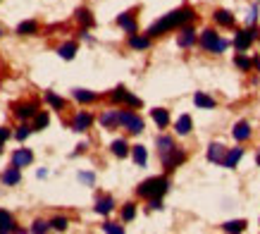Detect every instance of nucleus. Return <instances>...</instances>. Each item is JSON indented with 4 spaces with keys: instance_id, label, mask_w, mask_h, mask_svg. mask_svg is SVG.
<instances>
[{
    "instance_id": "1",
    "label": "nucleus",
    "mask_w": 260,
    "mask_h": 234,
    "mask_svg": "<svg viewBox=\"0 0 260 234\" xmlns=\"http://www.w3.org/2000/svg\"><path fill=\"white\" fill-rule=\"evenodd\" d=\"M196 17V12L191 8H179L174 10V12H170L167 17H162L160 22H155V24H151V29H148V36H160V34H165V31H170V29H177L181 27V24H186V22H191V19Z\"/></svg>"
},
{
    "instance_id": "2",
    "label": "nucleus",
    "mask_w": 260,
    "mask_h": 234,
    "mask_svg": "<svg viewBox=\"0 0 260 234\" xmlns=\"http://www.w3.org/2000/svg\"><path fill=\"white\" fill-rule=\"evenodd\" d=\"M170 187V182L167 177H151V180L141 182V187H139V196H146V198H160L165 191Z\"/></svg>"
},
{
    "instance_id": "3",
    "label": "nucleus",
    "mask_w": 260,
    "mask_h": 234,
    "mask_svg": "<svg viewBox=\"0 0 260 234\" xmlns=\"http://www.w3.org/2000/svg\"><path fill=\"white\" fill-rule=\"evenodd\" d=\"M201 45H203L206 50H210V53H224V50H227V45H229V41L220 38L213 29H208V31L201 34Z\"/></svg>"
},
{
    "instance_id": "4",
    "label": "nucleus",
    "mask_w": 260,
    "mask_h": 234,
    "mask_svg": "<svg viewBox=\"0 0 260 234\" xmlns=\"http://www.w3.org/2000/svg\"><path fill=\"white\" fill-rule=\"evenodd\" d=\"M119 125H124L132 134H141V132H144V120L136 117L134 112H129V110L119 112Z\"/></svg>"
},
{
    "instance_id": "5",
    "label": "nucleus",
    "mask_w": 260,
    "mask_h": 234,
    "mask_svg": "<svg viewBox=\"0 0 260 234\" xmlns=\"http://www.w3.org/2000/svg\"><path fill=\"white\" fill-rule=\"evenodd\" d=\"M255 36H258V31L255 29H243V31H236V36H234V45H236V50H248L251 48V43L255 41Z\"/></svg>"
},
{
    "instance_id": "6",
    "label": "nucleus",
    "mask_w": 260,
    "mask_h": 234,
    "mask_svg": "<svg viewBox=\"0 0 260 234\" xmlns=\"http://www.w3.org/2000/svg\"><path fill=\"white\" fill-rule=\"evenodd\" d=\"M184 158H186V155L181 153L179 148H174V151H170V153L165 155V158H160V160H162V165H165V170L172 172L174 167H179L181 162H184Z\"/></svg>"
},
{
    "instance_id": "7",
    "label": "nucleus",
    "mask_w": 260,
    "mask_h": 234,
    "mask_svg": "<svg viewBox=\"0 0 260 234\" xmlns=\"http://www.w3.org/2000/svg\"><path fill=\"white\" fill-rule=\"evenodd\" d=\"M34 162V153L29 151V148H19V151H15V155H12V165L15 167H27V165H31Z\"/></svg>"
},
{
    "instance_id": "8",
    "label": "nucleus",
    "mask_w": 260,
    "mask_h": 234,
    "mask_svg": "<svg viewBox=\"0 0 260 234\" xmlns=\"http://www.w3.org/2000/svg\"><path fill=\"white\" fill-rule=\"evenodd\" d=\"M91 125H93V117H91L89 112H79V115L72 120V132H86Z\"/></svg>"
},
{
    "instance_id": "9",
    "label": "nucleus",
    "mask_w": 260,
    "mask_h": 234,
    "mask_svg": "<svg viewBox=\"0 0 260 234\" xmlns=\"http://www.w3.org/2000/svg\"><path fill=\"white\" fill-rule=\"evenodd\" d=\"M224 155H227V148H224L222 144H210L208 146V160L210 162H220V165H222Z\"/></svg>"
},
{
    "instance_id": "10",
    "label": "nucleus",
    "mask_w": 260,
    "mask_h": 234,
    "mask_svg": "<svg viewBox=\"0 0 260 234\" xmlns=\"http://www.w3.org/2000/svg\"><path fill=\"white\" fill-rule=\"evenodd\" d=\"M241 158H243V148H232V151H227L222 165L232 170V167H236V165H239V160H241Z\"/></svg>"
},
{
    "instance_id": "11",
    "label": "nucleus",
    "mask_w": 260,
    "mask_h": 234,
    "mask_svg": "<svg viewBox=\"0 0 260 234\" xmlns=\"http://www.w3.org/2000/svg\"><path fill=\"white\" fill-rule=\"evenodd\" d=\"M0 232H3V234L19 232L17 227H15V220H12V215H10L8 210H0Z\"/></svg>"
},
{
    "instance_id": "12",
    "label": "nucleus",
    "mask_w": 260,
    "mask_h": 234,
    "mask_svg": "<svg viewBox=\"0 0 260 234\" xmlns=\"http://www.w3.org/2000/svg\"><path fill=\"white\" fill-rule=\"evenodd\" d=\"M234 139H236V141H246V139H251V125H248V122H236V125H234Z\"/></svg>"
},
{
    "instance_id": "13",
    "label": "nucleus",
    "mask_w": 260,
    "mask_h": 234,
    "mask_svg": "<svg viewBox=\"0 0 260 234\" xmlns=\"http://www.w3.org/2000/svg\"><path fill=\"white\" fill-rule=\"evenodd\" d=\"M193 43H196V31L191 27H184L179 34V48H191Z\"/></svg>"
},
{
    "instance_id": "14",
    "label": "nucleus",
    "mask_w": 260,
    "mask_h": 234,
    "mask_svg": "<svg viewBox=\"0 0 260 234\" xmlns=\"http://www.w3.org/2000/svg\"><path fill=\"white\" fill-rule=\"evenodd\" d=\"M112 208H115V201H112L110 196H103V198L96 201V213H98V215H110Z\"/></svg>"
},
{
    "instance_id": "15",
    "label": "nucleus",
    "mask_w": 260,
    "mask_h": 234,
    "mask_svg": "<svg viewBox=\"0 0 260 234\" xmlns=\"http://www.w3.org/2000/svg\"><path fill=\"white\" fill-rule=\"evenodd\" d=\"M17 120H27V117H36V103H27V105H17L15 108Z\"/></svg>"
},
{
    "instance_id": "16",
    "label": "nucleus",
    "mask_w": 260,
    "mask_h": 234,
    "mask_svg": "<svg viewBox=\"0 0 260 234\" xmlns=\"http://www.w3.org/2000/svg\"><path fill=\"white\" fill-rule=\"evenodd\" d=\"M151 115H153L155 125L160 127V129H165V127L170 125V112H167L165 108H155V110H151Z\"/></svg>"
},
{
    "instance_id": "17",
    "label": "nucleus",
    "mask_w": 260,
    "mask_h": 234,
    "mask_svg": "<svg viewBox=\"0 0 260 234\" xmlns=\"http://www.w3.org/2000/svg\"><path fill=\"white\" fill-rule=\"evenodd\" d=\"M22 180V172H19V167H8V170L3 172V184H8V187H12V184H17V182Z\"/></svg>"
},
{
    "instance_id": "18",
    "label": "nucleus",
    "mask_w": 260,
    "mask_h": 234,
    "mask_svg": "<svg viewBox=\"0 0 260 234\" xmlns=\"http://www.w3.org/2000/svg\"><path fill=\"white\" fill-rule=\"evenodd\" d=\"M117 24L122 29H126L129 34H136V22L132 19V12H122V15L117 17Z\"/></svg>"
},
{
    "instance_id": "19",
    "label": "nucleus",
    "mask_w": 260,
    "mask_h": 234,
    "mask_svg": "<svg viewBox=\"0 0 260 234\" xmlns=\"http://www.w3.org/2000/svg\"><path fill=\"white\" fill-rule=\"evenodd\" d=\"M177 146H174V141H172L170 136H158V153H160V158H165V155L170 153V151H174Z\"/></svg>"
},
{
    "instance_id": "20",
    "label": "nucleus",
    "mask_w": 260,
    "mask_h": 234,
    "mask_svg": "<svg viewBox=\"0 0 260 234\" xmlns=\"http://www.w3.org/2000/svg\"><path fill=\"white\" fill-rule=\"evenodd\" d=\"M174 129H177V134H179V136H186L188 132L193 129V122H191V117H188V115H181L179 120H177Z\"/></svg>"
},
{
    "instance_id": "21",
    "label": "nucleus",
    "mask_w": 260,
    "mask_h": 234,
    "mask_svg": "<svg viewBox=\"0 0 260 234\" xmlns=\"http://www.w3.org/2000/svg\"><path fill=\"white\" fill-rule=\"evenodd\" d=\"M193 103H196L198 108H206V110H213L215 108V100L210 98V96H206V93H193Z\"/></svg>"
},
{
    "instance_id": "22",
    "label": "nucleus",
    "mask_w": 260,
    "mask_h": 234,
    "mask_svg": "<svg viewBox=\"0 0 260 234\" xmlns=\"http://www.w3.org/2000/svg\"><path fill=\"white\" fill-rule=\"evenodd\" d=\"M129 45L136 48V50H146L151 45V36H136V34H132L129 36Z\"/></svg>"
},
{
    "instance_id": "23",
    "label": "nucleus",
    "mask_w": 260,
    "mask_h": 234,
    "mask_svg": "<svg viewBox=\"0 0 260 234\" xmlns=\"http://www.w3.org/2000/svg\"><path fill=\"white\" fill-rule=\"evenodd\" d=\"M72 96L79 100V103H93V100L98 98V93H93V91H86V89H74Z\"/></svg>"
},
{
    "instance_id": "24",
    "label": "nucleus",
    "mask_w": 260,
    "mask_h": 234,
    "mask_svg": "<svg viewBox=\"0 0 260 234\" xmlns=\"http://www.w3.org/2000/svg\"><path fill=\"white\" fill-rule=\"evenodd\" d=\"M57 55L62 57V60H72L74 55H77V43L74 41H70V43H64L57 48Z\"/></svg>"
},
{
    "instance_id": "25",
    "label": "nucleus",
    "mask_w": 260,
    "mask_h": 234,
    "mask_svg": "<svg viewBox=\"0 0 260 234\" xmlns=\"http://www.w3.org/2000/svg\"><path fill=\"white\" fill-rule=\"evenodd\" d=\"M215 22L217 24H222V27H234V15L232 12H227V10H217Z\"/></svg>"
},
{
    "instance_id": "26",
    "label": "nucleus",
    "mask_w": 260,
    "mask_h": 234,
    "mask_svg": "<svg viewBox=\"0 0 260 234\" xmlns=\"http://www.w3.org/2000/svg\"><path fill=\"white\" fill-rule=\"evenodd\" d=\"M132 155H134V162L139 167H144L146 162H148V153H146L144 146H134V148H132Z\"/></svg>"
},
{
    "instance_id": "27",
    "label": "nucleus",
    "mask_w": 260,
    "mask_h": 234,
    "mask_svg": "<svg viewBox=\"0 0 260 234\" xmlns=\"http://www.w3.org/2000/svg\"><path fill=\"white\" fill-rule=\"evenodd\" d=\"M110 148H112V153H115L117 158H124V155L129 153V146H126L124 139H117V141H112V146H110Z\"/></svg>"
},
{
    "instance_id": "28",
    "label": "nucleus",
    "mask_w": 260,
    "mask_h": 234,
    "mask_svg": "<svg viewBox=\"0 0 260 234\" xmlns=\"http://www.w3.org/2000/svg\"><path fill=\"white\" fill-rule=\"evenodd\" d=\"M77 19H79L81 24H84V27L89 29V27H93V22H96V19H93V15H91L89 10L86 8H81V10H77Z\"/></svg>"
},
{
    "instance_id": "29",
    "label": "nucleus",
    "mask_w": 260,
    "mask_h": 234,
    "mask_svg": "<svg viewBox=\"0 0 260 234\" xmlns=\"http://www.w3.org/2000/svg\"><path fill=\"white\" fill-rule=\"evenodd\" d=\"M224 232H243L246 229V220H229L222 225Z\"/></svg>"
},
{
    "instance_id": "30",
    "label": "nucleus",
    "mask_w": 260,
    "mask_h": 234,
    "mask_svg": "<svg viewBox=\"0 0 260 234\" xmlns=\"http://www.w3.org/2000/svg\"><path fill=\"white\" fill-rule=\"evenodd\" d=\"M100 125H103V127H115V125H119V112H117V110H112V112H105V115L100 117Z\"/></svg>"
},
{
    "instance_id": "31",
    "label": "nucleus",
    "mask_w": 260,
    "mask_h": 234,
    "mask_svg": "<svg viewBox=\"0 0 260 234\" xmlns=\"http://www.w3.org/2000/svg\"><path fill=\"white\" fill-rule=\"evenodd\" d=\"M45 100H48V103H50V105H53L55 110L64 108V98H60V96H55L53 91H48V93H45Z\"/></svg>"
},
{
    "instance_id": "32",
    "label": "nucleus",
    "mask_w": 260,
    "mask_h": 234,
    "mask_svg": "<svg viewBox=\"0 0 260 234\" xmlns=\"http://www.w3.org/2000/svg\"><path fill=\"white\" fill-rule=\"evenodd\" d=\"M36 29H38L36 22H22L17 27V34H36Z\"/></svg>"
},
{
    "instance_id": "33",
    "label": "nucleus",
    "mask_w": 260,
    "mask_h": 234,
    "mask_svg": "<svg viewBox=\"0 0 260 234\" xmlns=\"http://www.w3.org/2000/svg\"><path fill=\"white\" fill-rule=\"evenodd\" d=\"M126 96H129V91H126L124 86H117V89L110 93V98L115 100V103H122V100H126Z\"/></svg>"
},
{
    "instance_id": "34",
    "label": "nucleus",
    "mask_w": 260,
    "mask_h": 234,
    "mask_svg": "<svg viewBox=\"0 0 260 234\" xmlns=\"http://www.w3.org/2000/svg\"><path fill=\"white\" fill-rule=\"evenodd\" d=\"M134 215H136V206H134V203H126L124 210H122V220H124V222H132V220H134Z\"/></svg>"
},
{
    "instance_id": "35",
    "label": "nucleus",
    "mask_w": 260,
    "mask_h": 234,
    "mask_svg": "<svg viewBox=\"0 0 260 234\" xmlns=\"http://www.w3.org/2000/svg\"><path fill=\"white\" fill-rule=\"evenodd\" d=\"M234 65H236V67H241V70H251L253 60H248L246 55H236V57H234Z\"/></svg>"
},
{
    "instance_id": "36",
    "label": "nucleus",
    "mask_w": 260,
    "mask_h": 234,
    "mask_svg": "<svg viewBox=\"0 0 260 234\" xmlns=\"http://www.w3.org/2000/svg\"><path fill=\"white\" fill-rule=\"evenodd\" d=\"M103 232H108V234H122V232H124V227L115 225V222H105V225H103Z\"/></svg>"
},
{
    "instance_id": "37",
    "label": "nucleus",
    "mask_w": 260,
    "mask_h": 234,
    "mask_svg": "<svg viewBox=\"0 0 260 234\" xmlns=\"http://www.w3.org/2000/svg\"><path fill=\"white\" fill-rule=\"evenodd\" d=\"M48 122H50V117L45 115V112H41V115H36V122H34V129H45V127H48Z\"/></svg>"
},
{
    "instance_id": "38",
    "label": "nucleus",
    "mask_w": 260,
    "mask_h": 234,
    "mask_svg": "<svg viewBox=\"0 0 260 234\" xmlns=\"http://www.w3.org/2000/svg\"><path fill=\"white\" fill-rule=\"evenodd\" d=\"M29 134H31V127H29V125H22V127H17V132H15V136H17L19 141H24V139H27Z\"/></svg>"
},
{
    "instance_id": "39",
    "label": "nucleus",
    "mask_w": 260,
    "mask_h": 234,
    "mask_svg": "<svg viewBox=\"0 0 260 234\" xmlns=\"http://www.w3.org/2000/svg\"><path fill=\"white\" fill-rule=\"evenodd\" d=\"M48 229H50V225H48V222H43V220H36V222H34V225H31V232H48Z\"/></svg>"
},
{
    "instance_id": "40",
    "label": "nucleus",
    "mask_w": 260,
    "mask_h": 234,
    "mask_svg": "<svg viewBox=\"0 0 260 234\" xmlns=\"http://www.w3.org/2000/svg\"><path fill=\"white\" fill-rule=\"evenodd\" d=\"M79 182H84V184L93 187V182H96V174H93V172H79Z\"/></svg>"
},
{
    "instance_id": "41",
    "label": "nucleus",
    "mask_w": 260,
    "mask_h": 234,
    "mask_svg": "<svg viewBox=\"0 0 260 234\" xmlns=\"http://www.w3.org/2000/svg\"><path fill=\"white\" fill-rule=\"evenodd\" d=\"M50 227L57 229V232H62V229H67V220H64V217H55L53 222H50Z\"/></svg>"
},
{
    "instance_id": "42",
    "label": "nucleus",
    "mask_w": 260,
    "mask_h": 234,
    "mask_svg": "<svg viewBox=\"0 0 260 234\" xmlns=\"http://www.w3.org/2000/svg\"><path fill=\"white\" fill-rule=\"evenodd\" d=\"M255 19H258V5H253L248 12V24H255Z\"/></svg>"
},
{
    "instance_id": "43",
    "label": "nucleus",
    "mask_w": 260,
    "mask_h": 234,
    "mask_svg": "<svg viewBox=\"0 0 260 234\" xmlns=\"http://www.w3.org/2000/svg\"><path fill=\"white\" fill-rule=\"evenodd\" d=\"M148 208H151V210H162V201H160V198H151Z\"/></svg>"
},
{
    "instance_id": "44",
    "label": "nucleus",
    "mask_w": 260,
    "mask_h": 234,
    "mask_svg": "<svg viewBox=\"0 0 260 234\" xmlns=\"http://www.w3.org/2000/svg\"><path fill=\"white\" fill-rule=\"evenodd\" d=\"M8 139H10V129L0 127V141H8Z\"/></svg>"
},
{
    "instance_id": "45",
    "label": "nucleus",
    "mask_w": 260,
    "mask_h": 234,
    "mask_svg": "<svg viewBox=\"0 0 260 234\" xmlns=\"http://www.w3.org/2000/svg\"><path fill=\"white\" fill-rule=\"evenodd\" d=\"M36 177H38V180H43V177H48V170H36Z\"/></svg>"
},
{
    "instance_id": "46",
    "label": "nucleus",
    "mask_w": 260,
    "mask_h": 234,
    "mask_svg": "<svg viewBox=\"0 0 260 234\" xmlns=\"http://www.w3.org/2000/svg\"><path fill=\"white\" fill-rule=\"evenodd\" d=\"M255 162H258V165H260V153H258V158H255Z\"/></svg>"
},
{
    "instance_id": "47",
    "label": "nucleus",
    "mask_w": 260,
    "mask_h": 234,
    "mask_svg": "<svg viewBox=\"0 0 260 234\" xmlns=\"http://www.w3.org/2000/svg\"><path fill=\"white\" fill-rule=\"evenodd\" d=\"M0 151H3V141H0Z\"/></svg>"
},
{
    "instance_id": "48",
    "label": "nucleus",
    "mask_w": 260,
    "mask_h": 234,
    "mask_svg": "<svg viewBox=\"0 0 260 234\" xmlns=\"http://www.w3.org/2000/svg\"><path fill=\"white\" fill-rule=\"evenodd\" d=\"M0 34H3V31H0Z\"/></svg>"
}]
</instances>
